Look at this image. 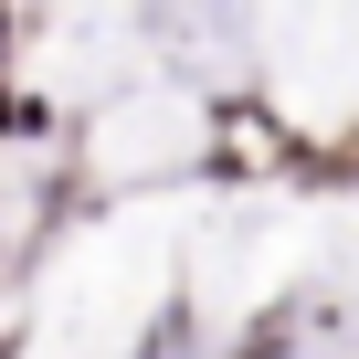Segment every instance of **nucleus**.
<instances>
[{
    "instance_id": "obj_1",
    "label": "nucleus",
    "mask_w": 359,
    "mask_h": 359,
    "mask_svg": "<svg viewBox=\"0 0 359 359\" xmlns=\"http://www.w3.org/2000/svg\"><path fill=\"white\" fill-rule=\"evenodd\" d=\"M0 32H11V22H0Z\"/></svg>"
}]
</instances>
